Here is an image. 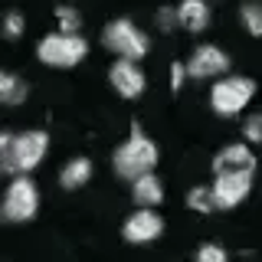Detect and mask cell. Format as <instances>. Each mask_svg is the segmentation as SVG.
Masks as SVG:
<instances>
[{
  "mask_svg": "<svg viewBox=\"0 0 262 262\" xmlns=\"http://www.w3.org/2000/svg\"><path fill=\"white\" fill-rule=\"evenodd\" d=\"M131 193H135L138 207H158V203L164 200V187H161V180L154 177L151 170L131 180Z\"/></svg>",
  "mask_w": 262,
  "mask_h": 262,
  "instance_id": "obj_13",
  "label": "cell"
},
{
  "mask_svg": "<svg viewBox=\"0 0 262 262\" xmlns=\"http://www.w3.org/2000/svg\"><path fill=\"white\" fill-rule=\"evenodd\" d=\"M49 151V135L46 131H23V135L13 138V164H16V174H27L33 170L39 161L46 158Z\"/></svg>",
  "mask_w": 262,
  "mask_h": 262,
  "instance_id": "obj_6",
  "label": "cell"
},
{
  "mask_svg": "<svg viewBox=\"0 0 262 262\" xmlns=\"http://www.w3.org/2000/svg\"><path fill=\"white\" fill-rule=\"evenodd\" d=\"M59 33H79V27H82V16H79V10H72V7H59Z\"/></svg>",
  "mask_w": 262,
  "mask_h": 262,
  "instance_id": "obj_19",
  "label": "cell"
},
{
  "mask_svg": "<svg viewBox=\"0 0 262 262\" xmlns=\"http://www.w3.org/2000/svg\"><path fill=\"white\" fill-rule=\"evenodd\" d=\"M89 46L79 33H49V36L39 39L36 46V56L39 62L46 66H56V69H69V66H79L85 59Z\"/></svg>",
  "mask_w": 262,
  "mask_h": 262,
  "instance_id": "obj_2",
  "label": "cell"
},
{
  "mask_svg": "<svg viewBox=\"0 0 262 262\" xmlns=\"http://www.w3.org/2000/svg\"><path fill=\"white\" fill-rule=\"evenodd\" d=\"M252 174H216L213 184V196H216V210H233L236 203H243L249 196Z\"/></svg>",
  "mask_w": 262,
  "mask_h": 262,
  "instance_id": "obj_8",
  "label": "cell"
},
{
  "mask_svg": "<svg viewBox=\"0 0 262 262\" xmlns=\"http://www.w3.org/2000/svg\"><path fill=\"white\" fill-rule=\"evenodd\" d=\"M229 69V56L220 46H196L187 59V76L190 79H216Z\"/></svg>",
  "mask_w": 262,
  "mask_h": 262,
  "instance_id": "obj_7",
  "label": "cell"
},
{
  "mask_svg": "<svg viewBox=\"0 0 262 262\" xmlns=\"http://www.w3.org/2000/svg\"><path fill=\"white\" fill-rule=\"evenodd\" d=\"M13 138L16 135L0 131V170H4V174H16V164H13Z\"/></svg>",
  "mask_w": 262,
  "mask_h": 262,
  "instance_id": "obj_18",
  "label": "cell"
},
{
  "mask_svg": "<svg viewBox=\"0 0 262 262\" xmlns=\"http://www.w3.org/2000/svg\"><path fill=\"white\" fill-rule=\"evenodd\" d=\"M213 170L216 174H252L256 170V158H252V151L246 144H226L213 158Z\"/></svg>",
  "mask_w": 262,
  "mask_h": 262,
  "instance_id": "obj_11",
  "label": "cell"
},
{
  "mask_svg": "<svg viewBox=\"0 0 262 262\" xmlns=\"http://www.w3.org/2000/svg\"><path fill=\"white\" fill-rule=\"evenodd\" d=\"M196 259L200 262H226V249H220V246H200L196 249Z\"/></svg>",
  "mask_w": 262,
  "mask_h": 262,
  "instance_id": "obj_22",
  "label": "cell"
},
{
  "mask_svg": "<svg viewBox=\"0 0 262 262\" xmlns=\"http://www.w3.org/2000/svg\"><path fill=\"white\" fill-rule=\"evenodd\" d=\"M243 135H246V141H252V144H262V112H256L252 118H246V125H243Z\"/></svg>",
  "mask_w": 262,
  "mask_h": 262,
  "instance_id": "obj_21",
  "label": "cell"
},
{
  "mask_svg": "<svg viewBox=\"0 0 262 262\" xmlns=\"http://www.w3.org/2000/svg\"><path fill=\"white\" fill-rule=\"evenodd\" d=\"M180 82H184V66L174 62V66H170V89H174V92L180 89Z\"/></svg>",
  "mask_w": 262,
  "mask_h": 262,
  "instance_id": "obj_24",
  "label": "cell"
},
{
  "mask_svg": "<svg viewBox=\"0 0 262 262\" xmlns=\"http://www.w3.org/2000/svg\"><path fill=\"white\" fill-rule=\"evenodd\" d=\"M112 164H115V174L118 177L135 180V177H141V174L158 167V144H154L151 138H144L141 131H135V135L115 151Z\"/></svg>",
  "mask_w": 262,
  "mask_h": 262,
  "instance_id": "obj_1",
  "label": "cell"
},
{
  "mask_svg": "<svg viewBox=\"0 0 262 262\" xmlns=\"http://www.w3.org/2000/svg\"><path fill=\"white\" fill-rule=\"evenodd\" d=\"M0 33H4V36L7 39H16V36H20V33H23V16L20 13H7L4 16V23H0Z\"/></svg>",
  "mask_w": 262,
  "mask_h": 262,
  "instance_id": "obj_20",
  "label": "cell"
},
{
  "mask_svg": "<svg viewBox=\"0 0 262 262\" xmlns=\"http://www.w3.org/2000/svg\"><path fill=\"white\" fill-rule=\"evenodd\" d=\"M243 27L249 30V36H262V7L259 4H243Z\"/></svg>",
  "mask_w": 262,
  "mask_h": 262,
  "instance_id": "obj_17",
  "label": "cell"
},
{
  "mask_svg": "<svg viewBox=\"0 0 262 262\" xmlns=\"http://www.w3.org/2000/svg\"><path fill=\"white\" fill-rule=\"evenodd\" d=\"M89 177H92V161H89V158H72L62 167L59 184L66 187V190H79L82 184H89Z\"/></svg>",
  "mask_w": 262,
  "mask_h": 262,
  "instance_id": "obj_14",
  "label": "cell"
},
{
  "mask_svg": "<svg viewBox=\"0 0 262 262\" xmlns=\"http://www.w3.org/2000/svg\"><path fill=\"white\" fill-rule=\"evenodd\" d=\"M177 27L190 30V33H203L210 27V7L207 0H184L177 7Z\"/></svg>",
  "mask_w": 262,
  "mask_h": 262,
  "instance_id": "obj_12",
  "label": "cell"
},
{
  "mask_svg": "<svg viewBox=\"0 0 262 262\" xmlns=\"http://www.w3.org/2000/svg\"><path fill=\"white\" fill-rule=\"evenodd\" d=\"M102 43L112 49L118 59H144L147 56V36L131 20H112L102 33Z\"/></svg>",
  "mask_w": 262,
  "mask_h": 262,
  "instance_id": "obj_4",
  "label": "cell"
},
{
  "mask_svg": "<svg viewBox=\"0 0 262 262\" xmlns=\"http://www.w3.org/2000/svg\"><path fill=\"white\" fill-rule=\"evenodd\" d=\"M187 203H190V210H196V213H213L216 210L213 187H193V190L187 193Z\"/></svg>",
  "mask_w": 262,
  "mask_h": 262,
  "instance_id": "obj_16",
  "label": "cell"
},
{
  "mask_svg": "<svg viewBox=\"0 0 262 262\" xmlns=\"http://www.w3.org/2000/svg\"><path fill=\"white\" fill-rule=\"evenodd\" d=\"M108 79H112L115 92H118L121 98H138V95L144 92V72L138 69L135 59H118V62L112 66Z\"/></svg>",
  "mask_w": 262,
  "mask_h": 262,
  "instance_id": "obj_10",
  "label": "cell"
},
{
  "mask_svg": "<svg viewBox=\"0 0 262 262\" xmlns=\"http://www.w3.org/2000/svg\"><path fill=\"white\" fill-rule=\"evenodd\" d=\"M121 233H125L128 243H138V246H141V243H154L164 233V220L151 207H141L138 213H131V216L125 220V229H121Z\"/></svg>",
  "mask_w": 262,
  "mask_h": 262,
  "instance_id": "obj_9",
  "label": "cell"
},
{
  "mask_svg": "<svg viewBox=\"0 0 262 262\" xmlns=\"http://www.w3.org/2000/svg\"><path fill=\"white\" fill-rule=\"evenodd\" d=\"M256 95V82L246 79V76H229V79H220L216 85L210 89V108L220 115V118H233L239 115L249 98Z\"/></svg>",
  "mask_w": 262,
  "mask_h": 262,
  "instance_id": "obj_3",
  "label": "cell"
},
{
  "mask_svg": "<svg viewBox=\"0 0 262 262\" xmlns=\"http://www.w3.org/2000/svg\"><path fill=\"white\" fill-rule=\"evenodd\" d=\"M158 27L164 30V33H170L177 27V10H167V7H164V10H158Z\"/></svg>",
  "mask_w": 262,
  "mask_h": 262,
  "instance_id": "obj_23",
  "label": "cell"
},
{
  "mask_svg": "<svg viewBox=\"0 0 262 262\" xmlns=\"http://www.w3.org/2000/svg\"><path fill=\"white\" fill-rule=\"evenodd\" d=\"M39 210V193L36 184L30 177H16L4 193V207H0V216L10 220V223H27V220L36 216Z\"/></svg>",
  "mask_w": 262,
  "mask_h": 262,
  "instance_id": "obj_5",
  "label": "cell"
},
{
  "mask_svg": "<svg viewBox=\"0 0 262 262\" xmlns=\"http://www.w3.org/2000/svg\"><path fill=\"white\" fill-rule=\"evenodd\" d=\"M27 98V82L13 72L0 69V105H20Z\"/></svg>",
  "mask_w": 262,
  "mask_h": 262,
  "instance_id": "obj_15",
  "label": "cell"
}]
</instances>
